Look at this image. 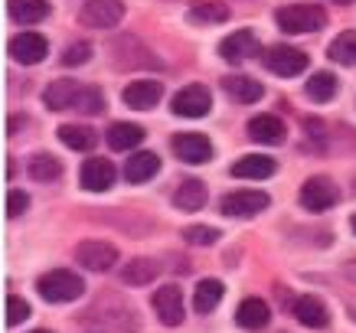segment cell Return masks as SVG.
<instances>
[{"label": "cell", "instance_id": "1", "mask_svg": "<svg viewBox=\"0 0 356 333\" xmlns=\"http://www.w3.org/2000/svg\"><path fill=\"white\" fill-rule=\"evenodd\" d=\"M36 291H40L49 304H69V301H79V298L86 294V281L79 278L76 271L53 268V271H46V275H40Z\"/></svg>", "mask_w": 356, "mask_h": 333}, {"label": "cell", "instance_id": "2", "mask_svg": "<svg viewBox=\"0 0 356 333\" xmlns=\"http://www.w3.org/2000/svg\"><path fill=\"white\" fill-rule=\"evenodd\" d=\"M275 23H278L284 33H317L327 26V13L321 7H314V3H294V7H281L275 13Z\"/></svg>", "mask_w": 356, "mask_h": 333}, {"label": "cell", "instance_id": "3", "mask_svg": "<svg viewBox=\"0 0 356 333\" xmlns=\"http://www.w3.org/2000/svg\"><path fill=\"white\" fill-rule=\"evenodd\" d=\"M261 63H265V69H268V72H275V76L291 79V76H301L311 59H307V53H304V49L275 43V46H268V49L261 53Z\"/></svg>", "mask_w": 356, "mask_h": 333}, {"label": "cell", "instance_id": "4", "mask_svg": "<svg viewBox=\"0 0 356 333\" xmlns=\"http://www.w3.org/2000/svg\"><path fill=\"white\" fill-rule=\"evenodd\" d=\"M121 17H124L121 0H86L82 10H79V20L92 26V30H111V26L121 23Z\"/></svg>", "mask_w": 356, "mask_h": 333}, {"label": "cell", "instance_id": "5", "mask_svg": "<svg viewBox=\"0 0 356 333\" xmlns=\"http://www.w3.org/2000/svg\"><path fill=\"white\" fill-rule=\"evenodd\" d=\"M337 200H340V190H337V183L330 180V177H311V180H304V186H301L304 209L327 213L330 206H337Z\"/></svg>", "mask_w": 356, "mask_h": 333}, {"label": "cell", "instance_id": "6", "mask_svg": "<svg viewBox=\"0 0 356 333\" xmlns=\"http://www.w3.org/2000/svg\"><path fill=\"white\" fill-rule=\"evenodd\" d=\"M265 206H268V193H261V190H236V193L222 196L219 209L229 219H248V216L261 213Z\"/></svg>", "mask_w": 356, "mask_h": 333}, {"label": "cell", "instance_id": "7", "mask_svg": "<svg viewBox=\"0 0 356 333\" xmlns=\"http://www.w3.org/2000/svg\"><path fill=\"white\" fill-rule=\"evenodd\" d=\"M76 261L88 271H108V268H115V261H118V248L111 245V242L86 238V242L76 248Z\"/></svg>", "mask_w": 356, "mask_h": 333}, {"label": "cell", "instance_id": "8", "mask_svg": "<svg viewBox=\"0 0 356 333\" xmlns=\"http://www.w3.org/2000/svg\"><path fill=\"white\" fill-rule=\"evenodd\" d=\"M209 108H213V95L206 86H186L173 95V115L180 118H203Z\"/></svg>", "mask_w": 356, "mask_h": 333}, {"label": "cell", "instance_id": "9", "mask_svg": "<svg viewBox=\"0 0 356 333\" xmlns=\"http://www.w3.org/2000/svg\"><path fill=\"white\" fill-rule=\"evenodd\" d=\"M7 53H10V59H17L23 65H36L46 59L49 43H46V36H40V33H20V36H13L10 43H7Z\"/></svg>", "mask_w": 356, "mask_h": 333}, {"label": "cell", "instance_id": "10", "mask_svg": "<svg viewBox=\"0 0 356 333\" xmlns=\"http://www.w3.org/2000/svg\"><path fill=\"white\" fill-rule=\"evenodd\" d=\"M154 314H157L161 323H167V327L184 323V291L177 288V284L157 288L154 291Z\"/></svg>", "mask_w": 356, "mask_h": 333}, {"label": "cell", "instance_id": "11", "mask_svg": "<svg viewBox=\"0 0 356 333\" xmlns=\"http://www.w3.org/2000/svg\"><path fill=\"white\" fill-rule=\"evenodd\" d=\"M259 36L252 30H238L232 36H226L222 43H219V56L226 59V63H245L252 56H259Z\"/></svg>", "mask_w": 356, "mask_h": 333}, {"label": "cell", "instance_id": "12", "mask_svg": "<svg viewBox=\"0 0 356 333\" xmlns=\"http://www.w3.org/2000/svg\"><path fill=\"white\" fill-rule=\"evenodd\" d=\"M115 163L105 161V157H92V161L82 163V190L88 193H102V190H111V183H115Z\"/></svg>", "mask_w": 356, "mask_h": 333}, {"label": "cell", "instance_id": "13", "mask_svg": "<svg viewBox=\"0 0 356 333\" xmlns=\"http://www.w3.org/2000/svg\"><path fill=\"white\" fill-rule=\"evenodd\" d=\"M173 154L184 163H206L213 157V144H209L206 134L190 131V134H177V138H173Z\"/></svg>", "mask_w": 356, "mask_h": 333}, {"label": "cell", "instance_id": "14", "mask_svg": "<svg viewBox=\"0 0 356 333\" xmlns=\"http://www.w3.org/2000/svg\"><path fill=\"white\" fill-rule=\"evenodd\" d=\"M163 98V86L161 82H151V79H140V82H131L124 92H121V101L134 111H147Z\"/></svg>", "mask_w": 356, "mask_h": 333}, {"label": "cell", "instance_id": "15", "mask_svg": "<svg viewBox=\"0 0 356 333\" xmlns=\"http://www.w3.org/2000/svg\"><path fill=\"white\" fill-rule=\"evenodd\" d=\"M294 317L304 323V327H311V330H324L327 323H330V311L324 307V301L321 298H311V294H304V298H298V301L291 304Z\"/></svg>", "mask_w": 356, "mask_h": 333}, {"label": "cell", "instance_id": "16", "mask_svg": "<svg viewBox=\"0 0 356 333\" xmlns=\"http://www.w3.org/2000/svg\"><path fill=\"white\" fill-rule=\"evenodd\" d=\"M268 320H271V311L261 298H245V301L238 304L236 323L242 327V330H265Z\"/></svg>", "mask_w": 356, "mask_h": 333}, {"label": "cell", "instance_id": "17", "mask_svg": "<svg viewBox=\"0 0 356 333\" xmlns=\"http://www.w3.org/2000/svg\"><path fill=\"white\" fill-rule=\"evenodd\" d=\"M271 173H275V161L265 154H245L232 163V177H242V180H268Z\"/></svg>", "mask_w": 356, "mask_h": 333}, {"label": "cell", "instance_id": "18", "mask_svg": "<svg viewBox=\"0 0 356 333\" xmlns=\"http://www.w3.org/2000/svg\"><path fill=\"white\" fill-rule=\"evenodd\" d=\"M161 170V157L154 151H138L124 163V180L128 183H147L154 173Z\"/></svg>", "mask_w": 356, "mask_h": 333}, {"label": "cell", "instance_id": "19", "mask_svg": "<svg viewBox=\"0 0 356 333\" xmlns=\"http://www.w3.org/2000/svg\"><path fill=\"white\" fill-rule=\"evenodd\" d=\"M82 92L79 82H69V79H59L43 92V101L49 111H63V108H76V98Z\"/></svg>", "mask_w": 356, "mask_h": 333}, {"label": "cell", "instance_id": "20", "mask_svg": "<svg viewBox=\"0 0 356 333\" xmlns=\"http://www.w3.org/2000/svg\"><path fill=\"white\" fill-rule=\"evenodd\" d=\"M248 138L275 147V144L284 140V124H281V118H275V115H259V118L248 121Z\"/></svg>", "mask_w": 356, "mask_h": 333}, {"label": "cell", "instance_id": "21", "mask_svg": "<svg viewBox=\"0 0 356 333\" xmlns=\"http://www.w3.org/2000/svg\"><path fill=\"white\" fill-rule=\"evenodd\" d=\"M173 206L177 209H186V213H196V209H203L206 206V183L200 180H184L177 186V193H173Z\"/></svg>", "mask_w": 356, "mask_h": 333}, {"label": "cell", "instance_id": "22", "mask_svg": "<svg viewBox=\"0 0 356 333\" xmlns=\"http://www.w3.org/2000/svg\"><path fill=\"white\" fill-rule=\"evenodd\" d=\"M7 10L17 23L30 26V23H40L49 17V3L46 0H7Z\"/></svg>", "mask_w": 356, "mask_h": 333}, {"label": "cell", "instance_id": "23", "mask_svg": "<svg viewBox=\"0 0 356 333\" xmlns=\"http://www.w3.org/2000/svg\"><path fill=\"white\" fill-rule=\"evenodd\" d=\"M105 138H108L111 151H131V147H138L140 140H144V128L140 124H128V121H118V124L108 128Z\"/></svg>", "mask_w": 356, "mask_h": 333}, {"label": "cell", "instance_id": "24", "mask_svg": "<svg viewBox=\"0 0 356 333\" xmlns=\"http://www.w3.org/2000/svg\"><path fill=\"white\" fill-rule=\"evenodd\" d=\"M222 294H226L222 281H216V278H203L200 284H196V294H193V307H196V314L216 311L219 301H222Z\"/></svg>", "mask_w": 356, "mask_h": 333}, {"label": "cell", "instance_id": "25", "mask_svg": "<svg viewBox=\"0 0 356 333\" xmlns=\"http://www.w3.org/2000/svg\"><path fill=\"white\" fill-rule=\"evenodd\" d=\"M222 86H226L229 95L236 98V101H242V105H252V101H259V98L265 95L261 82H255V79H248V76H226Z\"/></svg>", "mask_w": 356, "mask_h": 333}, {"label": "cell", "instance_id": "26", "mask_svg": "<svg viewBox=\"0 0 356 333\" xmlns=\"http://www.w3.org/2000/svg\"><path fill=\"white\" fill-rule=\"evenodd\" d=\"M157 275H161V265L154 258H134V261H128V268L121 271V281L131 288H140V284H151Z\"/></svg>", "mask_w": 356, "mask_h": 333}, {"label": "cell", "instance_id": "27", "mask_svg": "<svg viewBox=\"0 0 356 333\" xmlns=\"http://www.w3.org/2000/svg\"><path fill=\"white\" fill-rule=\"evenodd\" d=\"M59 140L69 151H92L98 144V134L88 124H63L59 128Z\"/></svg>", "mask_w": 356, "mask_h": 333}, {"label": "cell", "instance_id": "28", "mask_svg": "<svg viewBox=\"0 0 356 333\" xmlns=\"http://www.w3.org/2000/svg\"><path fill=\"white\" fill-rule=\"evenodd\" d=\"M307 98L311 101H317V105H327V101H334L337 92H340V82H337L330 72H314L311 79H307Z\"/></svg>", "mask_w": 356, "mask_h": 333}, {"label": "cell", "instance_id": "29", "mask_svg": "<svg viewBox=\"0 0 356 333\" xmlns=\"http://www.w3.org/2000/svg\"><path fill=\"white\" fill-rule=\"evenodd\" d=\"M26 173H30L33 180L49 183V180H56V177L63 173V161L53 157V154H33L30 163H26Z\"/></svg>", "mask_w": 356, "mask_h": 333}, {"label": "cell", "instance_id": "30", "mask_svg": "<svg viewBox=\"0 0 356 333\" xmlns=\"http://www.w3.org/2000/svg\"><path fill=\"white\" fill-rule=\"evenodd\" d=\"M190 20L193 23H222L229 20V7L222 0H200L190 7Z\"/></svg>", "mask_w": 356, "mask_h": 333}, {"label": "cell", "instance_id": "31", "mask_svg": "<svg viewBox=\"0 0 356 333\" xmlns=\"http://www.w3.org/2000/svg\"><path fill=\"white\" fill-rule=\"evenodd\" d=\"M327 53H330V59H337V63L356 65V33H340Z\"/></svg>", "mask_w": 356, "mask_h": 333}, {"label": "cell", "instance_id": "32", "mask_svg": "<svg viewBox=\"0 0 356 333\" xmlns=\"http://www.w3.org/2000/svg\"><path fill=\"white\" fill-rule=\"evenodd\" d=\"M76 108L86 111V115H102V111H105V95L92 86H82V92H79V98H76Z\"/></svg>", "mask_w": 356, "mask_h": 333}, {"label": "cell", "instance_id": "33", "mask_svg": "<svg viewBox=\"0 0 356 333\" xmlns=\"http://www.w3.org/2000/svg\"><path fill=\"white\" fill-rule=\"evenodd\" d=\"M184 242H190V245H216L219 229H213V226H186L184 229Z\"/></svg>", "mask_w": 356, "mask_h": 333}, {"label": "cell", "instance_id": "34", "mask_svg": "<svg viewBox=\"0 0 356 333\" xmlns=\"http://www.w3.org/2000/svg\"><path fill=\"white\" fill-rule=\"evenodd\" d=\"M88 59H92V46H88V43H72V46H65L63 65L76 69V65H86Z\"/></svg>", "mask_w": 356, "mask_h": 333}, {"label": "cell", "instance_id": "35", "mask_svg": "<svg viewBox=\"0 0 356 333\" xmlns=\"http://www.w3.org/2000/svg\"><path fill=\"white\" fill-rule=\"evenodd\" d=\"M26 317H30V304L23 301V298H17V294H7V323L17 327V323H23Z\"/></svg>", "mask_w": 356, "mask_h": 333}, {"label": "cell", "instance_id": "36", "mask_svg": "<svg viewBox=\"0 0 356 333\" xmlns=\"http://www.w3.org/2000/svg\"><path fill=\"white\" fill-rule=\"evenodd\" d=\"M26 209H30V196L23 193V190H7V216L17 219V216H23Z\"/></svg>", "mask_w": 356, "mask_h": 333}, {"label": "cell", "instance_id": "37", "mask_svg": "<svg viewBox=\"0 0 356 333\" xmlns=\"http://www.w3.org/2000/svg\"><path fill=\"white\" fill-rule=\"evenodd\" d=\"M337 7H346V3H353V0H334Z\"/></svg>", "mask_w": 356, "mask_h": 333}, {"label": "cell", "instance_id": "38", "mask_svg": "<svg viewBox=\"0 0 356 333\" xmlns=\"http://www.w3.org/2000/svg\"><path fill=\"white\" fill-rule=\"evenodd\" d=\"M350 226H353V232H356V216H353V219H350Z\"/></svg>", "mask_w": 356, "mask_h": 333}, {"label": "cell", "instance_id": "39", "mask_svg": "<svg viewBox=\"0 0 356 333\" xmlns=\"http://www.w3.org/2000/svg\"><path fill=\"white\" fill-rule=\"evenodd\" d=\"M33 333H53V330H33Z\"/></svg>", "mask_w": 356, "mask_h": 333}]
</instances>
